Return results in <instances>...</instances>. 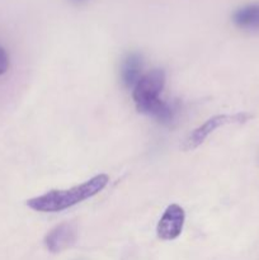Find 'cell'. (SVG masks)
Instances as JSON below:
<instances>
[{
  "label": "cell",
  "instance_id": "obj_2",
  "mask_svg": "<svg viewBox=\"0 0 259 260\" xmlns=\"http://www.w3.org/2000/svg\"><path fill=\"white\" fill-rule=\"evenodd\" d=\"M251 118V114L249 113H236V114H218V116L212 117V118L207 119L202 126L196 128L195 131L190 134L185 141L184 150H193L196 147L200 146L216 128L223 126L228 123H243L248 119Z\"/></svg>",
  "mask_w": 259,
  "mask_h": 260
},
{
  "label": "cell",
  "instance_id": "obj_3",
  "mask_svg": "<svg viewBox=\"0 0 259 260\" xmlns=\"http://www.w3.org/2000/svg\"><path fill=\"white\" fill-rule=\"evenodd\" d=\"M165 85V74L160 69L150 71L146 75L141 76L139 83L134 88V101L137 104L146 103L159 98L163 88Z\"/></svg>",
  "mask_w": 259,
  "mask_h": 260
},
{
  "label": "cell",
  "instance_id": "obj_4",
  "mask_svg": "<svg viewBox=\"0 0 259 260\" xmlns=\"http://www.w3.org/2000/svg\"><path fill=\"white\" fill-rule=\"evenodd\" d=\"M185 213L180 206L170 205L163 213L159 223H157L156 233L161 240H174L182 234L184 225Z\"/></svg>",
  "mask_w": 259,
  "mask_h": 260
},
{
  "label": "cell",
  "instance_id": "obj_9",
  "mask_svg": "<svg viewBox=\"0 0 259 260\" xmlns=\"http://www.w3.org/2000/svg\"><path fill=\"white\" fill-rule=\"evenodd\" d=\"M8 68H9V57L4 48L0 47V75L7 73Z\"/></svg>",
  "mask_w": 259,
  "mask_h": 260
},
{
  "label": "cell",
  "instance_id": "obj_1",
  "mask_svg": "<svg viewBox=\"0 0 259 260\" xmlns=\"http://www.w3.org/2000/svg\"><path fill=\"white\" fill-rule=\"evenodd\" d=\"M108 175L99 174L88 182L66 190H51L27 201V206L38 212H60L98 194L108 184Z\"/></svg>",
  "mask_w": 259,
  "mask_h": 260
},
{
  "label": "cell",
  "instance_id": "obj_10",
  "mask_svg": "<svg viewBox=\"0 0 259 260\" xmlns=\"http://www.w3.org/2000/svg\"><path fill=\"white\" fill-rule=\"evenodd\" d=\"M70 2L75 3V4H83V3H86L88 0H70Z\"/></svg>",
  "mask_w": 259,
  "mask_h": 260
},
{
  "label": "cell",
  "instance_id": "obj_7",
  "mask_svg": "<svg viewBox=\"0 0 259 260\" xmlns=\"http://www.w3.org/2000/svg\"><path fill=\"white\" fill-rule=\"evenodd\" d=\"M137 109L141 113L154 117V118L163 122V123H169V122H172L174 119V108L170 104L165 103L160 98L151 102H146V103L137 104Z\"/></svg>",
  "mask_w": 259,
  "mask_h": 260
},
{
  "label": "cell",
  "instance_id": "obj_5",
  "mask_svg": "<svg viewBox=\"0 0 259 260\" xmlns=\"http://www.w3.org/2000/svg\"><path fill=\"white\" fill-rule=\"evenodd\" d=\"M78 239V229L75 223L65 222L56 226L47 234L45 245L51 253H61L71 248Z\"/></svg>",
  "mask_w": 259,
  "mask_h": 260
},
{
  "label": "cell",
  "instance_id": "obj_8",
  "mask_svg": "<svg viewBox=\"0 0 259 260\" xmlns=\"http://www.w3.org/2000/svg\"><path fill=\"white\" fill-rule=\"evenodd\" d=\"M142 58L137 53H131L124 58L121 69L122 83L127 88H135L139 80L141 79Z\"/></svg>",
  "mask_w": 259,
  "mask_h": 260
},
{
  "label": "cell",
  "instance_id": "obj_6",
  "mask_svg": "<svg viewBox=\"0 0 259 260\" xmlns=\"http://www.w3.org/2000/svg\"><path fill=\"white\" fill-rule=\"evenodd\" d=\"M233 23L244 30H259V3H249L233 13Z\"/></svg>",
  "mask_w": 259,
  "mask_h": 260
}]
</instances>
